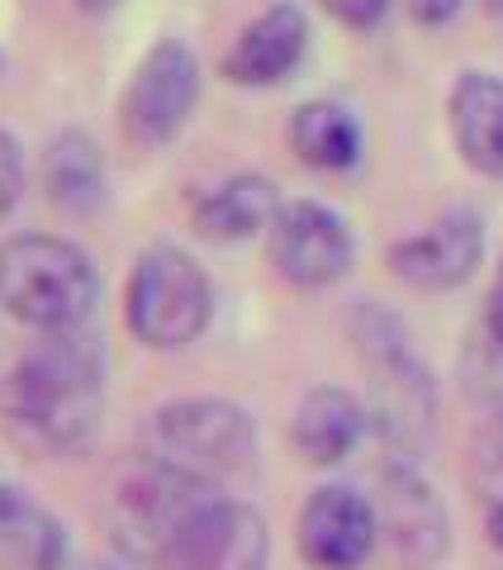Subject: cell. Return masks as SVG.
I'll return each mask as SVG.
<instances>
[{
    "mask_svg": "<svg viewBox=\"0 0 503 570\" xmlns=\"http://www.w3.org/2000/svg\"><path fill=\"white\" fill-rule=\"evenodd\" d=\"M105 366L77 333H48L0 371V428L33 461H67L96 442Z\"/></svg>",
    "mask_w": 503,
    "mask_h": 570,
    "instance_id": "1",
    "label": "cell"
},
{
    "mask_svg": "<svg viewBox=\"0 0 503 570\" xmlns=\"http://www.w3.org/2000/svg\"><path fill=\"white\" fill-rule=\"evenodd\" d=\"M100 305V266L62 234L0 243V309L33 333H77Z\"/></svg>",
    "mask_w": 503,
    "mask_h": 570,
    "instance_id": "2",
    "label": "cell"
},
{
    "mask_svg": "<svg viewBox=\"0 0 503 570\" xmlns=\"http://www.w3.org/2000/svg\"><path fill=\"white\" fill-rule=\"evenodd\" d=\"M214 291L205 266L186 247L157 243L148 247L124 285V324L152 352H181L209 328Z\"/></svg>",
    "mask_w": 503,
    "mask_h": 570,
    "instance_id": "3",
    "label": "cell"
},
{
    "mask_svg": "<svg viewBox=\"0 0 503 570\" xmlns=\"http://www.w3.org/2000/svg\"><path fill=\"white\" fill-rule=\"evenodd\" d=\"M148 448L161 466H176L214 485V480L238 475L257 461V419L238 400L186 395L152 414Z\"/></svg>",
    "mask_w": 503,
    "mask_h": 570,
    "instance_id": "4",
    "label": "cell"
},
{
    "mask_svg": "<svg viewBox=\"0 0 503 570\" xmlns=\"http://www.w3.org/2000/svg\"><path fill=\"white\" fill-rule=\"evenodd\" d=\"M214 499L209 480H195L176 466L148 461L115 490L110 504V538L129 561H161L181 528Z\"/></svg>",
    "mask_w": 503,
    "mask_h": 570,
    "instance_id": "5",
    "label": "cell"
},
{
    "mask_svg": "<svg viewBox=\"0 0 503 570\" xmlns=\"http://www.w3.org/2000/svg\"><path fill=\"white\" fill-rule=\"evenodd\" d=\"M200 105V58L181 39H157L119 96V129L134 148H167Z\"/></svg>",
    "mask_w": 503,
    "mask_h": 570,
    "instance_id": "6",
    "label": "cell"
},
{
    "mask_svg": "<svg viewBox=\"0 0 503 570\" xmlns=\"http://www.w3.org/2000/svg\"><path fill=\"white\" fill-rule=\"evenodd\" d=\"M371 433L385 442L389 461H418L437 423V385L427 376V366L404 343L371 356Z\"/></svg>",
    "mask_w": 503,
    "mask_h": 570,
    "instance_id": "7",
    "label": "cell"
},
{
    "mask_svg": "<svg viewBox=\"0 0 503 570\" xmlns=\"http://www.w3.org/2000/svg\"><path fill=\"white\" fill-rule=\"evenodd\" d=\"M266 247H272V266L280 272V281L299 285V291H328L356 262V238L347 219L323 200L280 205Z\"/></svg>",
    "mask_w": 503,
    "mask_h": 570,
    "instance_id": "8",
    "label": "cell"
},
{
    "mask_svg": "<svg viewBox=\"0 0 503 570\" xmlns=\"http://www.w3.org/2000/svg\"><path fill=\"white\" fill-rule=\"evenodd\" d=\"M266 561H272V528H266L262 509L214 494L181 528V538L167 547V557L157 566L161 570H266Z\"/></svg>",
    "mask_w": 503,
    "mask_h": 570,
    "instance_id": "9",
    "label": "cell"
},
{
    "mask_svg": "<svg viewBox=\"0 0 503 570\" xmlns=\"http://www.w3.org/2000/svg\"><path fill=\"white\" fill-rule=\"evenodd\" d=\"M299 557L314 570H362L381 542V513L375 499L356 485H318L299 509L295 523Z\"/></svg>",
    "mask_w": 503,
    "mask_h": 570,
    "instance_id": "10",
    "label": "cell"
},
{
    "mask_svg": "<svg viewBox=\"0 0 503 570\" xmlns=\"http://www.w3.org/2000/svg\"><path fill=\"white\" fill-rule=\"evenodd\" d=\"M375 513H381V538L413 566H433L452 547V519L437 485L418 471V461H389L375 490Z\"/></svg>",
    "mask_w": 503,
    "mask_h": 570,
    "instance_id": "11",
    "label": "cell"
},
{
    "mask_svg": "<svg viewBox=\"0 0 503 570\" xmlns=\"http://www.w3.org/2000/svg\"><path fill=\"white\" fill-rule=\"evenodd\" d=\"M480 262H484V219L475 209H452L433 228L389 247V272L427 295L465 285L480 272Z\"/></svg>",
    "mask_w": 503,
    "mask_h": 570,
    "instance_id": "12",
    "label": "cell"
},
{
    "mask_svg": "<svg viewBox=\"0 0 503 570\" xmlns=\"http://www.w3.org/2000/svg\"><path fill=\"white\" fill-rule=\"evenodd\" d=\"M304 52H309V20H304L299 6L280 0L238 33V43L224 58V77L233 86H251V91L280 86L304 62Z\"/></svg>",
    "mask_w": 503,
    "mask_h": 570,
    "instance_id": "13",
    "label": "cell"
},
{
    "mask_svg": "<svg viewBox=\"0 0 503 570\" xmlns=\"http://www.w3.org/2000/svg\"><path fill=\"white\" fill-rule=\"evenodd\" d=\"M371 433L366 400H356L343 385H318L299 400L290 419V448L309 466H343Z\"/></svg>",
    "mask_w": 503,
    "mask_h": 570,
    "instance_id": "14",
    "label": "cell"
},
{
    "mask_svg": "<svg viewBox=\"0 0 503 570\" xmlns=\"http://www.w3.org/2000/svg\"><path fill=\"white\" fill-rule=\"evenodd\" d=\"M446 124L465 167L480 176H503V77L461 71L446 100Z\"/></svg>",
    "mask_w": 503,
    "mask_h": 570,
    "instance_id": "15",
    "label": "cell"
},
{
    "mask_svg": "<svg viewBox=\"0 0 503 570\" xmlns=\"http://www.w3.org/2000/svg\"><path fill=\"white\" fill-rule=\"evenodd\" d=\"M280 205L285 200L272 176L238 171L195 200V234L209 243H247L257 234H272Z\"/></svg>",
    "mask_w": 503,
    "mask_h": 570,
    "instance_id": "16",
    "label": "cell"
},
{
    "mask_svg": "<svg viewBox=\"0 0 503 570\" xmlns=\"http://www.w3.org/2000/svg\"><path fill=\"white\" fill-rule=\"evenodd\" d=\"M43 195L52 209L62 214H96L110 195V167H105L100 142L86 129H62L48 138L43 148Z\"/></svg>",
    "mask_w": 503,
    "mask_h": 570,
    "instance_id": "17",
    "label": "cell"
},
{
    "mask_svg": "<svg viewBox=\"0 0 503 570\" xmlns=\"http://www.w3.org/2000/svg\"><path fill=\"white\" fill-rule=\"evenodd\" d=\"M67 528L29 499L20 485L0 480V566L6 570H62Z\"/></svg>",
    "mask_w": 503,
    "mask_h": 570,
    "instance_id": "18",
    "label": "cell"
},
{
    "mask_svg": "<svg viewBox=\"0 0 503 570\" xmlns=\"http://www.w3.org/2000/svg\"><path fill=\"white\" fill-rule=\"evenodd\" d=\"M290 148L314 171H352L366 153V134L356 115L337 100H304L290 115Z\"/></svg>",
    "mask_w": 503,
    "mask_h": 570,
    "instance_id": "19",
    "label": "cell"
},
{
    "mask_svg": "<svg viewBox=\"0 0 503 570\" xmlns=\"http://www.w3.org/2000/svg\"><path fill=\"white\" fill-rule=\"evenodd\" d=\"M475 475H480V485L490 499L503 494V404L484 419L480 438H475Z\"/></svg>",
    "mask_w": 503,
    "mask_h": 570,
    "instance_id": "20",
    "label": "cell"
},
{
    "mask_svg": "<svg viewBox=\"0 0 503 570\" xmlns=\"http://www.w3.org/2000/svg\"><path fill=\"white\" fill-rule=\"evenodd\" d=\"M24 195V153L6 129H0V224L10 219V209Z\"/></svg>",
    "mask_w": 503,
    "mask_h": 570,
    "instance_id": "21",
    "label": "cell"
},
{
    "mask_svg": "<svg viewBox=\"0 0 503 570\" xmlns=\"http://www.w3.org/2000/svg\"><path fill=\"white\" fill-rule=\"evenodd\" d=\"M323 10H328L337 24H347V29H371V24L385 20L389 0H323Z\"/></svg>",
    "mask_w": 503,
    "mask_h": 570,
    "instance_id": "22",
    "label": "cell"
},
{
    "mask_svg": "<svg viewBox=\"0 0 503 570\" xmlns=\"http://www.w3.org/2000/svg\"><path fill=\"white\" fill-rule=\"evenodd\" d=\"M404 6H408V14H413L418 24L437 29V24H452V20H456L465 0H404Z\"/></svg>",
    "mask_w": 503,
    "mask_h": 570,
    "instance_id": "23",
    "label": "cell"
},
{
    "mask_svg": "<svg viewBox=\"0 0 503 570\" xmlns=\"http://www.w3.org/2000/svg\"><path fill=\"white\" fill-rule=\"evenodd\" d=\"M484 337L494 347H503V262L494 272V285H490V299H484Z\"/></svg>",
    "mask_w": 503,
    "mask_h": 570,
    "instance_id": "24",
    "label": "cell"
},
{
    "mask_svg": "<svg viewBox=\"0 0 503 570\" xmlns=\"http://www.w3.org/2000/svg\"><path fill=\"white\" fill-rule=\"evenodd\" d=\"M484 532H490L494 551H503V494L490 499V513H484Z\"/></svg>",
    "mask_w": 503,
    "mask_h": 570,
    "instance_id": "25",
    "label": "cell"
},
{
    "mask_svg": "<svg viewBox=\"0 0 503 570\" xmlns=\"http://www.w3.org/2000/svg\"><path fill=\"white\" fill-rule=\"evenodd\" d=\"M71 6H77V10H91V14H100V10H110L115 0H71Z\"/></svg>",
    "mask_w": 503,
    "mask_h": 570,
    "instance_id": "26",
    "label": "cell"
}]
</instances>
